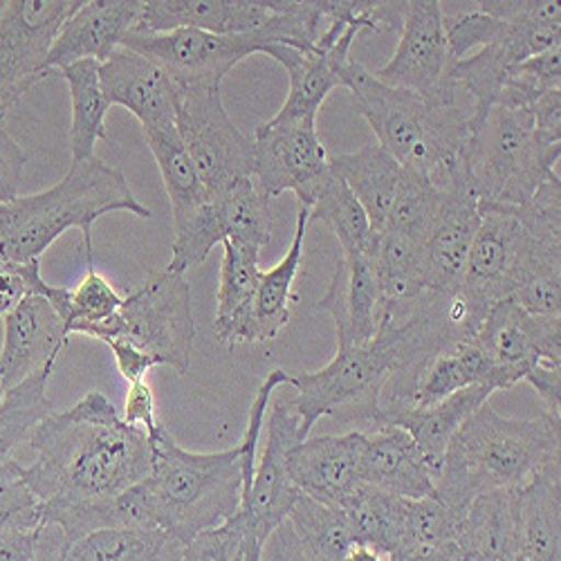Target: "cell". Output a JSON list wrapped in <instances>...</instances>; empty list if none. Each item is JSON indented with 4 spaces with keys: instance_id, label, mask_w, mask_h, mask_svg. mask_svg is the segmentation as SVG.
<instances>
[{
    "instance_id": "9c48e42d",
    "label": "cell",
    "mask_w": 561,
    "mask_h": 561,
    "mask_svg": "<svg viewBox=\"0 0 561 561\" xmlns=\"http://www.w3.org/2000/svg\"><path fill=\"white\" fill-rule=\"evenodd\" d=\"M88 337L100 342H126L145 351L156 366L164 364L184 376L192 364L196 321L192 290L184 274L162 270L142 286L124 295L122 308Z\"/></svg>"
},
{
    "instance_id": "f546056e",
    "label": "cell",
    "mask_w": 561,
    "mask_h": 561,
    "mask_svg": "<svg viewBox=\"0 0 561 561\" xmlns=\"http://www.w3.org/2000/svg\"><path fill=\"white\" fill-rule=\"evenodd\" d=\"M329 167L364 207L373 231L380 233L387 225L402 175L400 162L376 145L364 147L355 153L335 156L329 160Z\"/></svg>"
},
{
    "instance_id": "60d3db41",
    "label": "cell",
    "mask_w": 561,
    "mask_h": 561,
    "mask_svg": "<svg viewBox=\"0 0 561 561\" xmlns=\"http://www.w3.org/2000/svg\"><path fill=\"white\" fill-rule=\"evenodd\" d=\"M222 263H220V284H218V312L214 325L227 323L233 314H239L254 299L263 270L259 267L256 248L239 241L222 243Z\"/></svg>"
},
{
    "instance_id": "d6a6232c",
    "label": "cell",
    "mask_w": 561,
    "mask_h": 561,
    "mask_svg": "<svg viewBox=\"0 0 561 561\" xmlns=\"http://www.w3.org/2000/svg\"><path fill=\"white\" fill-rule=\"evenodd\" d=\"M98 61H79L64 68L59 75L68 83L72 102L70 122V153L72 164L95 158V145L100 139H108L106 115L111 104L104 98L100 81Z\"/></svg>"
},
{
    "instance_id": "e7e4bbea",
    "label": "cell",
    "mask_w": 561,
    "mask_h": 561,
    "mask_svg": "<svg viewBox=\"0 0 561 561\" xmlns=\"http://www.w3.org/2000/svg\"><path fill=\"white\" fill-rule=\"evenodd\" d=\"M0 10H3V3H0Z\"/></svg>"
},
{
    "instance_id": "1f68e13d",
    "label": "cell",
    "mask_w": 561,
    "mask_h": 561,
    "mask_svg": "<svg viewBox=\"0 0 561 561\" xmlns=\"http://www.w3.org/2000/svg\"><path fill=\"white\" fill-rule=\"evenodd\" d=\"M53 370L55 364L41 368L19 387L5 391L0 400V481L16 467L19 458L14 454L27 445L32 432L55 411L45 393Z\"/></svg>"
},
{
    "instance_id": "b9f144b4",
    "label": "cell",
    "mask_w": 561,
    "mask_h": 561,
    "mask_svg": "<svg viewBox=\"0 0 561 561\" xmlns=\"http://www.w3.org/2000/svg\"><path fill=\"white\" fill-rule=\"evenodd\" d=\"M458 519L460 514L447 507L436 496L404 501L402 537L391 554L407 550H440L456 546Z\"/></svg>"
},
{
    "instance_id": "d4e9b609",
    "label": "cell",
    "mask_w": 561,
    "mask_h": 561,
    "mask_svg": "<svg viewBox=\"0 0 561 561\" xmlns=\"http://www.w3.org/2000/svg\"><path fill=\"white\" fill-rule=\"evenodd\" d=\"M359 483L404 501L436 496L430 460L400 427H378L368 434L359 458Z\"/></svg>"
},
{
    "instance_id": "4fadbf2b",
    "label": "cell",
    "mask_w": 561,
    "mask_h": 561,
    "mask_svg": "<svg viewBox=\"0 0 561 561\" xmlns=\"http://www.w3.org/2000/svg\"><path fill=\"white\" fill-rule=\"evenodd\" d=\"M456 59L445 36V8L440 0H409L402 12V34L393 59L373 72L378 81L411 90L438 104H456Z\"/></svg>"
},
{
    "instance_id": "c3c4849f",
    "label": "cell",
    "mask_w": 561,
    "mask_h": 561,
    "mask_svg": "<svg viewBox=\"0 0 561 561\" xmlns=\"http://www.w3.org/2000/svg\"><path fill=\"white\" fill-rule=\"evenodd\" d=\"M10 526H43V507L21 481V460L16 462L12 474L0 481V530Z\"/></svg>"
},
{
    "instance_id": "11a10c76",
    "label": "cell",
    "mask_w": 561,
    "mask_h": 561,
    "mask_svg": "<svg viewBox=\"0 0 561 561\" xmlns=\"http://www.w3.org/2000/svg\"><path fill=\"white\" fill-rule=\"evenodd\" d=\"M38 528L10 526L0 530V561H38Z\"/></svg>"
},
{
    "instance_id": "816d5d0a",
    "label": "cell",
    "mask_w": 561,
    "mask_h": 561,
    "mask_svg": "<svg viewBox=\"0 0 561 561\" xmlns=\"http://www.w3.org/2000/svg\"><path fill=\"white\" fill-rule=\"evenodd\" d=\"M122 420L130 427L145 430L151 434L158 427V417H156V398L147 380H139L128 385L126 400H124V411Z\"/></svg>"
},
{
    "instance_id": "91938a15",
    "label": "cell",
    "mask_w": 561,
    "mask_h": 561,
    "mask_svg": "<svg viewBox=\"0 0 561 561\" xmlns=\"http://www.w3.org/2000/svg\"><path fill=\"white\" fill-rule=\"evenodd\" d=\"M344 561H385V559H382L380 552L370 550V548H366V546H353Z\"/></svg>"
},
{
    "instance_id": "2e32d148",
    "label": "cell",
    "mask_w": 561,
    "mask_h": 561,
    "mask_svg": "<svg viewBox=\"0 0 561 561\" xmlns=\"http://www.w3.org/2000/svg\"><path fill=\"white\" fill-rule=\"evenodd\" d=\"M474 342L512 389L539 362L561 366V317H535L507 299L490 308Z\"/></svg>"
},
{
    "instance_id": "6f0895ef",
    "label": "cell",
    "mask_w": 561,
    "mask_h": 561,
    "mask_svg": "<svg viewBox=\"0 0 561 561\" xmlns=\"http://www.w3.org/2000/svg\"><path fill=\"white\" fill-rule=\"evenodd\" d=\"M106 344H108V348H111L113 355H115L119 376H122L128 385L145 380L147 373L156 366V362H153L145 351H139V348H135V346H130V344H126V342L113 340V342H106Z\"/></svg>"
},
{
    "instance_id": "484cf974",
    "label": "cell",
    "mask_w": 561,
    "mask_h": 561,
    "mask_svg": "<svg viewBox=\"0 0 561 561\" xmlns=\"http://www.w3.org/2000/svg\"><path fill=\"white\" fill-rule=\"evenodd\" d=\"M272 16V0H147L133 32L201 30L209 34H254Z\"/></svg>"
},
{
    "instance_id": "ee69618b",
    "label": "cell",
    "mask_w": 561,
    "mask_h": 561,
    "mask_svg": "<svg viewBox=\"0 0 561 561\" xmlns=\"http://www.w3.org/2000/svg\"><path fill=\"white\" fill-rule=\"evenodd\" d=\"M467 387H477L472 370L467 366L460 351L454 346L451 351L440 353L427 366L423 378H420L415 385V391L411 396V407H417V409L432 407Z\"/></svg>"
},
{
    "instance_id": "bcb514c9",
    "label": "cell",
    "mask_w": 561,
    "mask_h": 561,
    "mask_svg": "<svg viewBox=\"0 0 561 561\" xmlns=\"http://www.w3.org/2000/svg\"><path fill=\"white\" fill-rule=\"evenodd\" d=\"M501 27L503 23L481 12L477 3H470V8L458 14L445 12V36H447L449 53L456 61L465 59L467 53L492 43L501 32Z\"/></svg>"
},
{
    "instance_id": "f6af8a7d",
    "label": "cell",
    "mask_w": 561,
    "mask_h": 561,
    "mask_svg": "<svg viewBox=\"0 0 561 561\" xmlns=\"http://www.w3.org/2000/svg\"><path fill=\"white\" fill-rule=\"evenodd\" d=\"M250 524L241 512L233 514L220 526L198 533L182 546L178 561H237L250 537Z\"/></svg>"
},
{
    "instance_id": "db71d44e",
    "label": "cell",
    "mask_w": 561,
    "mask_h": 561,
    "mask_svg": "<svg viewBox=\"0 0 561 561\" xmlns=\"http://www.w3.org/2000/svg\"><path fill=\"white\" fill-rule=\"evenodd\" d=\"M259 561H308L304 543L288 519L263 541Z\"/></svg>"
},
{
    "instance_id": "be15d7a7",
    "label": "cell",
    "mask_w": 561,
    "mask_h": 561,
    "mask_svg": "<svg viewBox=\"0 0 561 561\" xmlns=\"http://www.w3.org/2000/svg\"><path fill=\"white\" fill-rule=\"evenodd\" d=\"M243 559H245V550H243V554H241L237 561H243Z\"/></svg>"
},
{
    "instance_id": "603a6c76",
    "label": "cell",
    "mask_w": 561,
    "mask_h": 561,
    "mask_svg": "<svg viewBox=\"0 0 561 561\" xmlns=\"http://www.w3.org/2000/svg\"><path fill=\"white\" fill-rule=\"evenodd\" d=\"M100 81L111 106H124L142 128L175 126L178 85L151 59L117 48L102 66Z\"/></svg>"
},
{
    "instance_id": "4316f807",
    "label": "cell",
    "mask_w": 561,
    "mask_h": 561,
    "mask_svg": "<svg viewBox=\"0 0 561 561\" xmlns=\"http://www.w3.org/2000/svg\"><path fill=\"white\" fill-rule=\"evenodd\" d=\"M494 393L492 387L477 385V387H467L443 402H436L432 407L417 409V407H396L380 411L373 420V425L378 427H400L404 430L413 443L420 447V451L425 454L430 460L432 470L438 479L440 467L447 454V447L458 432V427L470 417L483 402L490 400Z\"/></svg>"
},
{
    "instance_id": "7a4b0ae2",
    "label": "cell",
    "mask_w": 561,
    "mask_h": 561,
    "mask_svg": "<svg viewBox=\"0 0 561 561\" xmlns=\"http://www.w3.org/2000/svg\"><path fill=\"white\" fill-rule=\"evenodd\" d=\"M561 417L541 413L517 420L483 402L454 434L436 499L462 514L477 496L494 490H517L543 467L559 462Z\"/></svg>"
},
{
    "instance_id": "cb8c5ba5",
    "label": "cell",
    "mask_w": 561,
    "mask_h": 561,
    "mask_svg": "<svg viewBox=\"0 0 561 561\" xmlns=\"http://www.w3.org/2000/svg\"><path fill=\"white\" fill-rule=\"evenodd\" d=\"M376 252V250H373ZM373 252L344 254L319 308L335 321L337 348L359 346L378 331L382 290Z\"/></svg>"
},
{
    "instance_id": "6125c7cd",
    "label": "cell",
    "mask_w": 561,
    "mask_h": 561,
    "mask_svg": "<svg viewBox=\"0 0 561 561\" xmlns=\"http://www.w3.org/2000/svg\"><path fill=\"white\" fill-rule=\"evenodd\" d=\"M512 561H528V559H526V557H522V554H519V557H517V559H512Z\"/></svg>"
},
{
    "instance_id": "ba28073f",
    "label": "cell",
    "mask_w": 561,
    "mask_h": 561,
    "mask_svg": "<svg viewBox=\"0 0 561 561\" xmlns=\"http://www.w3.org/2000/svg\"><path fill=\"white\" fill-rule=\"evenodd\" d=\"M477 5L503 27L477 55L454 66L456 85L474 98L470 124L496 104L514 68L561 43V8L554 0H481Z\"/></svg>"
},
{
    "instance_id": "5b68a950",
    "label": "cell",
    "mask_w": 561,
    "mask_h": 561,
    "mask_svg": "<svg viewBox=\"0 0 561 561\" xmlns=\"http://www.w3.org/2000/svg\"><path fill=\"white\" fill-rule=\"evenodd\" d=\"M149 443L153 465L147 483L162 530L186 543L239 512L243 499L239 447L211 454L186 451L162 425L149 434Z\"/></svg>"
},
{
    "instance_id": "7c38bea8",
    "label": "cell",
    "mask_w": 561,
    "mask_h": 561,
    "mask_svg": "<svg viewBox=\"0 0 561 561\" xmlns=\"http://www.w3.org/2000/svg\"><path fill=\"white\" fill-rule=\"evenodd\" d=\"M124 48L156 61L178 90L220 88L225 75L250 55H265L270 38L254 34H209L201 30L130 32Z\"/></svg>"
},
{
    "instance_id": "7402d4cb",
    "label": "cell",
    "mask_w": 561,
    "mask_h": 561,
    "mask_svg": "<svg viewBox=\"0 0 561 561\" xmlns=\"http://www.w3.org/2000/svg\"><path fill=\"white\" fill-rule=\"evenodd\" d=\"M142 0H92L81 3L61 25L48 57V68L61 72L79 61L104 64L142 16Z\"/></svg>"
},
{
    "instance_id": "9f6ffc18",
    "label": "cell",
    "mask_w": 561,
    "mask_h": 561,
    "mask_svg": "<svg viewBox=\"0 0 561 561\" xmlns=\"http://www.w3.org/2000/svg\"><path fill=\"white\" fill-rule=\"evenodd\" d=\"M526 382L541 398L543 411L561 417V366L539 362L526 376Z\"/></svg>"
},
{
    "instance_id": "3957f363",
    "label": "cell",
    "mask_w": 561,
    "mask_h": 561,
    "mask_svg": "<svg viewBox=\"0 0 561 561\" xmlns=\"http://www.w3.org/2000/svg\"><path fill=\"white\" fill-rule=\"evenodd\" d=\"M481 227L458 293L479 312L507 301L526 278L561 274V180L548 175L528 205L479 203Z\"/></svg>"
},
{
    "instance_id": "277c9868",
    "label": "cell",
    "mask_w": 561,
    "mask_h": 561,
    "mask_svg": "<svg viewBox=\"0 0 561 561\" xmlns=\"http://www.w3.org/2000/svg\"><path fill=\"white\" fill-rule=\"evenodd\" d=\"M113 211H130L139 218L151 216V209L133 196L119 169L100 158L75 162L53 190L0 205V261H41L43 252L66 229L77 227L83 233L88 265H95L92 225Z\"/></svg>"
},
{
    "instance_id": "f35d334b",
    "label": "cell",
    "mask_w": 561,
    "mask_h": 561,
    "mask_svg": "<svg viewBox=\"0 0 561 561\" xmlns=\"http://www.w3.org/2000/svg\"><path fill=\"white\" fill-rule=\"evenodd\" d=\"M440 203L443 186H438L430 173L402 167L396 198L382 231L400 233V237L427 243Z\"/></svg>"
},
{
    "instance_id": "f1b7e54d",
    "label": "cell",
    "mask_w": 561,
    "mask_h": 561,
    "mask_svg": "<svg viewBox=\"0 0 561 561\" xmlns=\"http://www.w3.org/2000/svg\"><path fill=\"white\" fill-rule=\"evenodd\" d=\"M522 557L561 561V467H543L526 485L512 490Z\"/></svg>"
},
{
    "instance_id": "681fc988",
    "label": "cell",
    "mask_w": 561,
    "mask_h": 561,
    "mask_svg": "<svg viewBox=\"0 0 561 561\" xmlns=\"http://www.w3.org/2000/svg\"><path fill=\"white\" fill-rule=\"evenodd\" d=\"M510 301L535 317H561V274L526 278Z\"/></svg>"
},
{
    "instance_id": "836d02e7",
    "label": "cell",
    "mask_w": 561,
    "mask_h": 561,
    "mask_svg": "<svg viewBox=\"0 0 561 561\" xmlns=\"http://www.w3.org/2000/svg\"><path fill=\"white\" fill-rule=\"evenodd\" d=\"M147 145L160 167L167 194L173 209V227L184 225L205 203V186L196 171V164L186 151L178 126L142 128Z\"/></svg>"
},
{
    "instance_id": "ab89813d",
    "label": "cell",
    "mask_w": 561,
    "mask_h": 561,
    "mask_svg": "<svg viewBox=\"0 0 561 561\" xmlns=\"http://www.w3.org/2000/svg\"><path fill=\"white\" fill-rule=\"evenodd\" d=\"M218 203L227 225V241L248 243L256 250L270 243L274 231L270 196L252 178L239 180Z\"/></svg>"
},
{
    "instance_id": "ffe728a7",
    "label": "cell",
    "mask_w": 561,
    "mask_h": 561,
    "mask_svg": "<svg viewBox=\"0 0 561 561\" xmlns=\"http://www.w3.org/2000/svg\"><path fill=\"white\" fill-rule=\"evenodd\" d=\"M5 335L0 348V378L5 391L19 387L41 368L57 364L68 344L66 323L55 306L38 295H27L3 317Z\"/></svg>"
},
{
    "instance_id": "83f0119b",
    "label": "cell",
    "mask_w": 561,
    "mask_h": 561,
    "mask_svg": "<svg viewBox=\"0 0 561 561\" xmlns=\"http://www.w3.org/2000/svg\"><path fill=\"white\" fill-rule=\"evenodd\" d=\"M456 548L462 561H512L522 554L512 490L477 496L460 514Z\"/></svg>"
},
{
    "instance_id": "8fae6325",
    "label": "cell",
    "mask_w": 561,
    "mask_h": 561,
    "mask_svg": "<svg viewBox=\"0 0 561 561\" xmlns=\"http://www.w3.org/2000/svg\"><path fill=\"white\" fill-rule=\"evenodd\" d=\"M81 0H8L0 10V124L23 95L48 79L61 25Z\"/></svg>"
},
{
    "instance_id": "d6986e66",
    "label": "cell",
    "mask_w": 561,
    "mask_h": 561,
    "mask_svg": "<svg viewBox=\"0 0 561 561\" xmlns=\"http://www.w3.org/2000/svg\"><path fill=\"white\" fill-rule=\"evenodd\" d=\"M368 434L317 436L297 443L288 454V472L295 488L329 507H340L355 494L359 483V458Z\"/></svg>"
},
{
    "instance_id": "f907efd6",
    "label": "cell",
    "mask_w": 561,
    "mask_h": 561,
    "mask_svg": "<svg viewBox=\"0 0 561 561\" xmlns=\"http://www.w3.org/2000/svg\"><path fill=\"white\" fill-rule=\"evenodd\" d=\"M25 162L27 158L23 149L0 124V205H10L19 198Z\"/></svg>"
},
{
    "instance_id": "4dcf8cb0",
    "label": "cell",
    "mask_w": 561,
    "mask_h": 561,
    "mask_svg": "<svg viewBox=\"0 0 561 561\" xmlns=\"http://www.w3.org/2000/svg\"><path fill=\"white\" fill-rule=\"evenodd\" d=\"M182 546L162 528H113L64 546L57 561H178Z\"/></svg>"
},
{
    "instance_id": "7bdbcfd3",
    "label": "cell",
    "mask_w": 561,
    "mask_h": 561,
    "mask_svg": "<svg viewBox=\"0 0 561 561\" xmlns=\"http://www.w3.org/2000/svg\"><path fill=\"white\" fill-rule=\"evenodd\" d=\"M124 304V295H119L111 280L88 265L81 284L70 293V312L66 319V335H85L108 321Z\"/></svg>"
},
{
    "instance_id": "52a82bcc",
    "label": "cell",
    "mask_w": 561,
    "mask_h": 561,
    "mask_svg": "<svg viewBox=\"0 0 561 561\" xmlns=\"http://www.w3.org/2000/svg\"><path fill=\"white\" fill-rule=\"evenodd\" d=\"M559 158L561 145H546L537 135L530 108L494 104L470 124L462 167L481 201L522 207L554 173Z\"/></svg>"
},
{
    "instance_id": "8992f818",
    "label": "cell",
    "mask_w": 561,
    "mask_h": 561,
    "mask_svg": "<svg viewBox=\"0 0 561 561\" xmlns=\"http://www.w3.org/2000/svg\"><path fill=\"white\" fill-rule=\"evenodd\" d=\"M346 88L355 108L370 124L378 142L400 167L434 173L462 160L470 139V115L456 104H438L411 90L391 88L364 66L351 64Z\"/></svg>"
},
{
    "instance_id": "e0dca14e",
    "label": "cell",
    "mask_w": 561,
    "mask_h": 561,
    "mask_svg": "<svg viewBox=\"0 0 561 561\" xmlns=\"http://www.w3.org/2000/svg\"><path fill=\"white\" fill-rule=\"evenodd\" d=\"M443 203L425 243L427 286L432 293H458L477 231L481 227L479 194L465 173L462 160L445 169Z\"/></svg>"
},
{
    "instance_id": "30bf717a",
    "label": "cell",
    "mask_w": 561,
    "mask_h": 561,
    "mask_svg": "<svg viewBox=\"0 0 561 561\" xmlns=\"http://www.w3.org/2000/svg\"><path fill=\"white\" fill-rule=\"evenodd\" d=\"M175 126L190 151L207 201L254 175V142L225 111L220 88L178 90Z\"/></svg>"
},
{
    "instance_id": "74e56055",
    "label": "cell",
    "mask_w": 561,
    "mask_h": 561,
    "mask_svg": "<svg viewBox=\"0 0 561 561\" xmlns=\"http://www.w3.org/2000/svg\"><path fill=\"white\" fill-rule=\"evenodd\" d=\"M288 522L297 530L308 561H344L355 546L346 514L299 494Z\"/></svg>"
},
{
    "instance_id": "d590c367",
    "label": "cell",
    "mask_w": 561,
    "mask_h": 561,
    "mask_svg": "<svg viewBox=\"0 0 561 561\" xmlns=\"http://www.w3.org/2000/svg\"><path fill=\"white\" fill-rule=\"evenodd\" d=\"M308 220L329 227L337 237L344 254L376 250L378 233L373 231L364 207L333 171L325 175L314 203L308 207Z\"/></svg>"
},
{
    "instance_id": "44dd1931",
    "label": "cell",
    "mask_w": 561,
    "mask_h": 561,
    "mask_svg": "<svg viewBox=\"0 0 561 561\" xmlns=\"http://www.w3.org/2000/svg\"><path fill=\"white\" fill-rule=\"evenodd\" d=\"M308 207L299 205L297 211V231L290 243V250L280 259L272 270L263 272L259 290L248 308L239 314H233L227 323L218 325L216 337L222 344H263L274 340L280 331L286 329L290 321V297L293 284L297 278L301 256H304V241L308 229Z\"/></svg>"
},
{
    "instance_id": "94428289",
    "label": "cell",
    "mask_w": 561,
    "mask_h": 561,
    "mask_svg": "<svg viewBox=\"0 0 561 561\" xmlns=\"http://www.w3.org/2000/svg\"><path fill=\"white\" fill-rule=\"evenodd\" d=\"M5 396V385H3V378H0V400H3Z\"/></svg>"
},
{
    "instance_id": "6da1fadb",
    "label": "cell",
    "mask_w": 561,
    "mask_h": 561,
    "mask_svg": "<svg viewBox=\"0 0 561 561\" xmlns=\"http://www.w3.org/2000/svg\"><path fill=\"white\" fill-rule=\"evenodd\" d=\"M27 447L34 460L21 462V481L43 514L117 496L145 481L153 465L149 434L126 425L102 391L53 411Z\"/></svg>"
},
{
    "instance_id": "680465c9",
    "label": "cell",
    "mask_w": 561,
    "mask_h": 561,
    "mask_svg": "<svg viewBox=\"0 0 561 561\" xmlns=\"http://www.w3.org/2000/svg\"><path fill=\"white\" fill-rule=\"evenodd\" d=\"M387 561H462L456 546L440 548V550H407L396 552Z\"/></svg>"
},
{
    "instance_id": "9a60e30c",
    "label": "cell",
    "mask_w": 561,
    "mask_h": 561,
    "mask_svg": "<svg viewBox=\"0 0 561 561\" xmlns=\"http://www.w3.org/2000/svg\"><path fill=\"white\" fill-rule=\"evenodd\" d=\"M359 30L355 23L331 21L310 53L295 50L290 45H270L265 55L284 66L290 77L288 100L274 119H317L323 100L335 88H346L353 64L348 53Z\"/></svg>"
},
{
    "instance_id": "ac0fdd59",
    "label": "cell",
    "mask_w": 561,
    "mask_h": 561,
    "mask_svg": "<svg viewBox=\"0 0 561 561\" xmlns=\"http://www.w3.org/2000/svg\"><path fill=\"white\" fill-rule=\"evenodd\" d=\"M265 434L267 440L256 456L250 494L239 507L250 524L252 537L261 543L290 517V510L301 494L288 472V454L301 443L297 413L288 404H276L267 417Z\"/></svg>"
},
{
    "instance_id": "f5cc1de1",
    "label": "cell",
    "mask_w": 561,
    "mask_h": 561,
    "mask_svg": "<svg viewBox=\"0 0 561 561\" xmlns=\"http://www.w3.org/2000/svg\"><path fill=\"white\" fill-rule=\"evenodd\" d=\"M535 130L546 145H561V88L548 90L530 106Z\"/></svg>"
},
{
    "instance_id": "7dc6e473",
    "label": "cell",
    "mask_w": 561,
    "mask_h": 561,
    "mask_svg": "<svg viewBox=\"0 0 561 561\" xmlns=\"http://www.w3.org/2000/svg\"><path fill=\"white\" fill-rule=\"evenodd\" d=\"M55 286L41 274V261H0V319L10 314L27 295L50 299Z\"/></svg>"
},
{
    "instance_id": "8d00e7d4",
    "label": "cell",
    "mask_w": 561,
    "mask_h": 561,
    "mask_svg": "<svg viewBox=\"0 0 561 561\" xmlns=\"http://www.w3.org/2000/svg\"><path fill=\"white\" fill-rule=\"evenodd\" d=\"M355 546H366L389 557L402 537L404 499L359 485L342 505Z\"/></svg>"
},
{
    "instance_id": "e575fe53",
    "label": "cell",
    "mask_w": 561,
    "mask_h": 561,
    "mask_svg": "<svg viewBox=\"0 0 561 561\" xmlns=\"http://www.w3.org/2000/svg\"><path fill=\"white\" fill-rule=\"evenodd\" d=\"M376 270L382 290V306H404L423 297L427 286L425 243L400 237V233H378Z\"/></svg>"
},
{
    "instance_id": "5bb4252c",
    "label": "cell",
    "mask_w": 561,
    "mask_h": 561,
    "mask_svg": "<svg viewBox=\"0 0 561 561\" xmlns=\"http://www.w3.org/2000/svg\"><path fill=\"white\" fill-rule=\"evenodd\" d=\"M256 184L272 198L293 192L310 207L331 173L317 119H267L254 130Z\"/></svg>"
}]
</instances>
